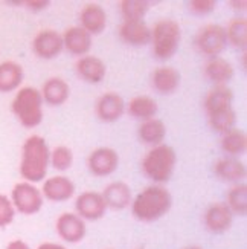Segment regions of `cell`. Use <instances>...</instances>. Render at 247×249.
<instances>
[{"instance_id":"obj_1","label":"cell","mask_w":247,"mask_h":249,"mask_svg":"<svg viewBox=\"0 0 247 249\" xmlns=\"http://www.w3.org/2000/svg\"><path fill=\"white\" fill-rule=\"evenodd\" d=\"M50 153L46 141L38 135L29 136L21 148L20 175L31 182H40L48 173Z\"/></svg>"},{"instance_id":"obj_2","label":"cell","mask_w":247,"mask_h":249,"mask_svg":"<svg viewBox=\"0 0 247 249\" xmlns=\"http://www.w3.org/2000/svg\"><path fill=\"white\" fill-rule=\"evenodd\" d=\"M173 197L164 187H147L132 200V213L141 222H154L169 211Z\"/></svg>"},{"instance_id":"obj_3","label":"cell","mask_w":247,"mask_h":249,"mask_svg":"<svg viewBox=\"0 0 247 249\" xmlns=\"http://www.w3.org/2000/svg\"><path fill=\"white\" fill-rule=\"evenodd\" d=\"M176 151L173 147L160 144L151 148L142 160L144 175L154 182H166L171 179L176 167Z\"/></svg>"},{"instance_id":"obj_4","label":"cell","mask_w":247,"mask_h":249,"mask_svg":"<svg viewBox=\"0 0 247 249\" xmlns=\"http://www.w3.org/2000/svg\"><path fill=\"white\" fill-rule=\"evenodd\" d=\"M13 113L21 125L28 128L37 127L43 120V98L35 88L20 89L13 100Z\"/></svg>"},{"instance_id":"obj_5","label":"cell","mask_w":247,"mask_h":249,"mask_svg":"<svg viewBox=\"0 0 247 249\" xmlns=\"http://www.w3.org/2000/svg\"><path fill=\"white\" fill-rule=\"evenodd\" d=\"M181 31L177 21L164 18L151 29L153 53L157 60H169L179 49Z\"/></svg>"},{"instance_id":"obj_6","label":"cell","mask_w":247,"mask_h":249,"mask_svg":"<svg viewBox=\"0 0 247 249\" xmlns=\"http://www.w3.org/2000/svg\"><path fill=\"white\" fill-rule=\"evenodd\" d=\"M11 202L14 208L25 215L37 214L43 207V194L29 182L16 183L11 193Z\"/></svg>"},{"instance_id":"obj_7","label":"cell","mask_w":247,"mask_h":249,"mask_svg":"<svg viewBox=\"0 0 247 249\" xmlns=\"http://www.w3.org/2000/svg\"><path fill=\"white\" fill-rule=\"evenodd\" d=\"M228 45L226 29L220 25H206L201 28L196 38V46L200 53L209 58L218 57Z\"/></svg>"},{"instance_id":"obj_8","label":"cell","mask_w":247,"mask_h":249,"mask_svg":"<svg viewBox=\"0 0 247 249\" xmlns=\"http://www.w3.org/2000/svg\"><path fill=\"white\" fill-rule=\"evenodd\" d=\"M75 208H77V213L82 220H99L104 217L107 205L101 193L84 191L77 197Z\"/></svg>"},{"instance_id":"obj_9","label":"cell","mask_w":247,"mask_h":249,"mask_svg":"<svg viewBox=\"0 0 247 249\" xmlns=\"http://www.w3.org/2000/svg\"><path fill=\"white\" fill-rule=\"evenodd\" d=\"M87 165L95 176L104 178L116 171L117 165H119V156H117V153L113 148L101 147L90 153Z\"/></svg>"},{"instance_id":"obj_10","label":"cell","mask_w":247,"mask_h":249,"mask_svg":"<svg viewBox=\"0 0 247 249\" xmlns=\"http://www.w3.org/2000/svg\"><path fill=\"white\" fill-rule=\"evenodd\" d=\"M55 230L64 242L78 243L85 235V223L78 214L63 213L55 222Z\"/></svg>"},{"instance_id":"obj_11","label":"cell","mask_w":247,"mask_h":249,"mask_svg":"<svg viewBox=\"0 0 247 249\" xmlns=\"http://www.w3.org/2000/svg\"><path fill=\"white\" fill-rule=\"evenodd\" d=\"M32 48L40 58H55L57 55H60L63 49V37L57 31L45 29L35 36L34 41H32Z\"/></svg>"},{"instance_id":"obj_12","label":"cell","mask_w":247,"mask_h":249,"mask_svg":"<svg viewBox=\"0 0 247 249\" xmlns=\"http://www.w3.org/2000/svg\"><path fill=\"white\" fill-rule=\"evenodd\" d=\"M205 226L206 230L214 232V234H221L226 232L233 220V214L228 208L226 203L218 202V203H212L211 207L205 213Z\"/></svg>"},{"instance_id":"obj_13","label":"cell","mask_w":247,"mask_h":249,"mask_svg":"<svg viewBox=\"0 0 247 249\" xmlns=\"http://www.w3.org/2000/svg\"><path fill=\"white\" fill-rule=\"evenodd\" d=\"M232 101L233 93L228 86H215V88L208 92L203 107H205L206 115L212 116L232 109Z\"/></svg>"},{"instance_id":"obj_14","label":"cell","mask_w":247,"mask_h":249,"mask_svg":"<svg viewBox=\"0 0 247 249\" xmlns=\"http://www.w3.org/2000/svg\"><path fill=\"white\" fill-rule=\"evenodd\" d=\"M75 193L73 182L66 176L49 178L41 188V194L50 202H64L69 200Z\"/></svg>"},{"instance_id":"obj_15","label":"cell","mask_w":247,"mask_h":249,"mask_svg":"<svg viewBox=\"0 0 247 249\" xmlns=\"http://www.w3.org/2000/svg\"><path fill=\"white\" fill-rule=\"evenodd\" d=\"M125 110V103L117 93H104L96 103V115L105 123H115L122 116Z\"/></svg>"},{"instance_id":"obj_16","label":"cell","mask_w":247,"mask_h":249,"mask_svg":"<svg viewBox=\"0 0 247 249\" xmlns=\"http://www.w3.org/2000/svg\"><path fill=\"white\" fill-rule=\"evenodd\" d=\"M81 28L87 31L92 36H98L105 29L107 25V14L101 5L98 3H89L85 5L80 14Z\"/></svg>"},{"instance_id":"obj_17","label":"cell","mask_w":247,"mask_h":249,"mask_svg":"<svg viewBox=\"0 0 247 249\" xmlns=\"http://www.w3.org/2000/svg\"><path fill=\"white\" fill-rule=\"evenodd\" d=\"M63 46L73 55H85L92 48V36L81 26L69 28L63 36Z\"/></svg>"},{"instance_id":"obj_18","label":"cell","mask_w":247,"mask_h":249,"mask_svg":"<svg viewBox=\"0 0 247 249\" xmlns=\"http://www.w3.org/2000/svg\"><path fill=\"white\" fill-rule=\"evenodd\" d=\"M119 37L132 46H145L151 41V29L144 21H124L119 28Z\"/></svg>"},{"instance_id":"obj_19","label":"cell","mask_w":247,"mask_h":249,"mask_svg":"<svg viewBox=\"0 0 247 249\" xmlns=\"http://www.w3.org/2000/svg\"><path fill=\"white\" fill-rule=\"evenodd\" d=\"M203 72H205V77L215 83L217 86H226V83H229L233 78V66L221 57H214L209 58L205 63V68H203Z\"/></svg>"},{"instance_id":"obj_20","label":"cell","mask_w":247,"mask_h":249,"mask_svg":"<svg viewBox=\"0 0 247 249\" xmlns=\"http://www.w3.org/2000/svg\"><path fill=\"white\" fill-rule=\"evenodd\" d=\"M77 73L87 83H99L104 80L107 68L101 58L93 55H84L77 61Z\"/></svg>"},{"instance_id":"obj_21","label":"cell","mask_w":247,"mask_h":249,"mask_svg":"<svg viewBox=\"0 0 247 249\" xmlns=\"http://www.w3.org/2000/svg\"><path fill=\"white\" fill-rule=\"evenodd\" d=\"M102 197L107 208L124 210L132 202V190L124 182H112L110 185L105 187Z\"/></svg>"},{"instance_id":"obj_22","label":"cell","mask_w":247,"mask_h":249,"mask_svg":"<svg viewBox=\"0 0 247 249\" xmlns=\"http://www.w3.org/2000/svg\"><path fill=\"white\" fill-rule=\"evenodd\" d=\"M180 84V73L171 66L157 68L153 73V88L162 95L174 93Z\"/></svg>"},{"instance_id":"obj_23","label":"cell","mask_w":247,"mask_h":249,"mask_svg":"<svg viewBox=\"0 0 247 249\" xmlns=\"http://www.w3.org/2000/svg\"><path fill=\"white\" fill-rule=\"evenodd\" d=\"M41 98L49 106H61L67 101L70 95L69 84L63 78H49L41 89Z\"/></svg>"},{"instance_id":"obj_24","label":"cell","mask_w":247,"mask_h":249,"mask_svg":"<svg viewBox=\"0 0 247 249\" xmlns=\"http://www.w3.org/2000/svg\"><path fill=\"white\" fill-rule=\"evenodd\" d=\"M23 81V68L16 61L0 63V92L16 90Z\"/></svg>"},{"instance_id":"obj_25","label":"cell","mask_w":247,"mask_h":249,"mask_svg":"<svg viewBox=\"0 0 247 249\" xmlns=\"http://www.w3.org/2000/svg\"><path fill=\"white\" fill-rule=\"evenodd\" d=\"M214 171L215 175L223 179V180H229V182H235V180H241L246 178V165L243 162L233 159V158H223L220 160L215 162L214 165Z\"/></svg>"},{"instance_id":"obj_26","label":"cell","mask_w":247,"mask_h":249,"mask_svg":"<svg viewBox=\"0 0 247 249\" xmlns=\"http://www.w3.org/2000/svg\"><path fill=\"white\" fill-rule=\"evenodd\" d=\"M166 135V127L165 124L160 121V120H148L144 121L139 127V138L144 144H149V145H160L162 141L165 139Z\"/></svg>"},{"instance_id":"obj_27","label":"cell","mask_w":247,"mask_h":249,"mask_svg":"<svg viewBox=\"0 0 247 249\" xmlns=\"http://www.w3.org/2000/svg\"><path fill=\"white\" fill-rule=\"evenodd\" d=\"M221 148L224 153L231 156L244 155L247 150V136L246 132L241 128H232L228 133L223 135L221 139Z\"/></svg>"},{"instance_id":"obj_28","label":"cell","mask_w":247,"mask_h":249,"mask_svg":"<svg viewBox=\"0 0 247 249\" xmlns=\"http://www.w3.org/2000/svg\"><path fill=\"white\" fill-rule=\"evenodd\" d=\"M128 113L133 118H137V120H153L157 113V103L151 96H136L128 104Z\"/></svg>"},{"instance_id":"obj_29","label":"cell","mask_w":247,"mask_h":249,"mask_svg":"<svg viewBox=\"0 0 247 249\" xmlns=\"http://www.w3.org/2000/svg\"><path fill=\"white\" fill-rule=\"evenodd\" d=\"M226 205L232 214H238L243 217L247 214V187L244 183L235 185L229 190Z\"/></svg>"},{"instance_id":"obj_30","label":"cell","mask_w":247,"mask_h":249,"mask_svg":"<svg viewBox=\"0 0 247 249\" xmlns=\"http://www.w3.org/2000/svg\"><path fill=\"white\" fill-rule=\"evenodd\" d=\"M226 38L235 48L246 49V46H247V20L246 18L232 20L226 29Z\"/></svg>"},{"instance_id":"obj_31","label":"cell","mask_w":247,"mask_h":249,"mask_svg":"<svg viewBox=\"0 0 247 249\" xmlns=\"http://www.w3.org/2000/svg\"><path fill=\"white\" fill-rule=\"evenodd\" d=\"M148 8V2L145 0H124L121 2V13L125 21H141L145 17Z\"/></svg>"},{"instance_id":"obj_32","label":"cell","mask_w":247,"mask_h":249,"mask_svg":"<svg viewBox=\"0 0 247 249\" xmlns=\"http://www.w3.org/2000/svg\"><path fill=\"white\" fill-rule=\"evenodd\" d=\"M208 121L211 124V127L215 130L218 133H228L229 130L235 128V121H237V116H235V112L233 109H229L223 113H218V115H212V116H208Z\"/></svg>"},{"instance_id":"obj_33","label":"cell","mask_w":247,"mask_h":249,"mask_svg":"<svg viewBox=\"0 0 247 249\" xmlns=\"http://www.w3.org/2000/svg\"><path fill=\"white\" fill-rule=\"evenodd\" d=\"M50 160H52L53 168H57L60 171L69 170L72 167V162H73V153L69 147L61 145V147H57L50 153Z\"/></svg>"},{"instance_id":"obj_34","label":"cell","mask_w":247,"mask_h":249,"mask_svg":"<svg viewBox=\"0 0 247 249\" xmlns=\"http://www.w3.org/2000/svg\"><path fill=\"white\" fill-rule=\"evenodd\" d=\"M16 215V208L8 196L0 193V228H5L9 223H13Z\"/></svg>"},{"instance_id":"obj_35","label":"cell","mask_w":247,"mask_h":249,"mask_svg":"<svg viewBox=\"0 0 247 249\" xmlns=\"http://www.w3.org/2000/svg\"><path fill=\"white\" fill-rule=\"evenodd\" d=\"M188 6H189V11H192L194 14L205 16V14H209L211 11L215 9L217 2L215 0H191V2L188 3Z\"/></svg>"},{"instance_id":"obj_36","label":"cell","mask_w":247,"mask_h":249,"mask_svg":"<svg viewBox=\"0 0 247 249\" xmlns=\"http://www.w3.org/2000/svg\"><path fill=\"white\" fill-rule=\"evenodd\" d=\"M29 9H34V11H41L49 6V0H29L26 2Z\"/></svg>"},{"instance_id":"obj_37","label":"cell","mask_w":247,"mask_h":249,"mask_svg":"<svg viewBox=\"0 0 247 249\" xmlns=\"http://www.w3.org/2000/svg\"><path fill=\"white\" fill-rule=\"evenodd\" d=\"M6 249H31L23 240H13V242H9Z\"/></svg>"},{"instance_id":"obj_38","label":"cell","mask_w":247,"mask_h":249,"mask_svg":"<svg viewBox=\"0 0 247 249\" xmlns=\"http://www.w3.org/2000/svg\"><path fill=\"white\" fill-rule=\"evenodd\" d=\"M37 249H67L66 246H63L60 243H52V242H46V243H41Z\"/></svg>"},{"instance_id":"obj_39","label":"cell","mask_w":247,"mask_h":249,"mask_svg":"<svg viewBox=\"0 0 247 249\" xmlns=\"http://www.w3.org/2000/svg\"><path fill=\"white\" fill-rule=\"evenodd\" d=\"M246 55H247V53H246V51L243 52V55H241V58H243V69L246 71Z\"/></svg>"},{"instance_id":"obj_40","label":"cell","mask_w":247,"mask_h":249,"mask_svg":"<svg viewBox=\"0 0 247 249\" xmlns=\"http://www.w3.org/2000/svg\"><path fill=\"white\" fill-rule=\"evenodd\" d=\"M185 249H203V248H200V246H188Z\"/></svg>"},{"instance_id":"obj_41","label":"cell","mask_w":247,"mask_h":249,"mask_svg":"<svg viewBox=\"0 0 247 249\" xmlns=\"http://www.w3.org/2000/svg\"><path fill=\"white\" fill-rule=\"evenodd\" d=\"M139 249H144V248H139Z\"/></svg>"}]
</instances>
